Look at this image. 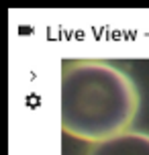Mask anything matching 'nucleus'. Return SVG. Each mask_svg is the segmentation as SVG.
Returning <instances> with one entry per match:
<instances>
[{
	"label": "nucleus",
	"mask_w": 149,
	"mask_h": 155,
	"mask_svg": "<svg viewBox=\"0 0 149 155\" xmlns=\"http://www.w3.org/2000/svg\"><path fill=\"white\" fill-rule=\"evenodd\" d=\"M139 112L137 86L106 61L82 59L61 74V131L86 143H100L129 131Z\"/></svg>",
	"instance_id": "1"
},
{
	"label": "nucleus",
	"mask_w": 149,
	"mask_h": 155,
	"mask_svg": "<svg viewBox=\"0 0 149 155\" xmlns=\"http://www.w3.org/2000/svg\"><path fill=\"white\" fill-rule=\"evenodd\" d=\"M86 155H149V135L141 131H125L90 145Z\"/></svg>",
	"instance_id": "2"
}]
</instances>
